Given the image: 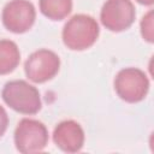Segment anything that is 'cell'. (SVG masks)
Masks as SVG:
<instances>
[{"mask_svg": "<svg viewBox=\"0 0 154 154\" xmlns=\"http://www.w3.org/2000/svg\"><path fill=\"white\" fill-rule=\"evenodd\" d=\"M1 96L10 108L22 114H36L42 106L37 88L23 79L7 82L2 88Z\"/></svg>", "mask_w": 154, "mask_h": 154, "instance_id": "obj_2", "label": "cell"}, {"mask_svg": "<svg viewBox=\"0 0 154 154\" xmlns=\"http://www.w3.org/2000/svg\"><path fill=\"white\" fill-rule=\"evenodd\" d=\"M4 26L13 34H23L31 29L36 19V10L29 0H11L1 12Z\"/></svg>", "mask_w": 154, "mask_h": 154, "instance_id": "obj_7", "label": "cell"}, {"mask_svg": "<svg viewBox=\"0 0 154 154\" xmlns=\"http://www.w3.org/2000/svg\"><path fill=\"white\" fill-rule=\"evenodd\" d=\"M100 35L96 19L89 14L72 16L64 25L61 37L64 45L71 51H84L91 47Z\"/></svg>", "mask_w": 154, "mask_h": 154, "instance_id": "obj_1", "label": "cell"}, {"mask_svg": "<svg viewBox=\"0 0 154 154\" xmlns=\"http://www.w3.org/2000/svg\"><path fill=\"white\" fill-rule=\"evenodd\" d=\"M41 13L52 20H61L72 11V0H38Z\"/></svg>", "mask_w": 154, "mask_h": 154, "instance_id": "obj_10", "label": "cell"}, {"mask_svg": "<svg viewBox=\"0 0 154 154\" xmlns=\"http://www.w3.org/2000/svg\"><path fill=\"white\" fill-rule=\"evenodd\" d=\"M48 143V130L46 125L31 118H23L14 130V146L22 154L42 152Z\"/></svg>", "mask_w": 154, "mask_h": 154, "instance_id": "obj_4", "label": "cell"}, {"mask_svg": "<svg viewBox=\"0 0 154 154\" xmlns=\"http://www.w3.org/2000/svg\"><path fill=\"white\" fill-rule=\"evenodd\" d=\"M114 90L117 95L129 103L142 101L149 91V79L146 72L136 67H125L114 77Z\"/></svg>", "mask_w": 154, "mask_h": 154, "instance_id": "obj_3", "label": "cell"}, {"mask_svg": "<svg viewBox=\"0 0 154 154\" xmlns=\"http://www.w3.org/2000/svg\"><path fill=\"white\" fill-rule=\"evenodd\" d=\"M137 2L144 5V6H152L154 4V0H136Z\"/></svg>", "mask_w": 154, "mask_h": 154, "instance_id": "obj_13", "label": "cell"}, {"mask_svg": "<svg viewBox=\"0 0 154 154\" xmlns=\"http://www.w3.org/2000/svg\"><path fill=\"white\" fill-rule=\"evenodd\" d=\"M154 24H153V11L149 10L141 19L140 23V30H141V35L143 37L144 41L153 43L154 41Z\"/></svg>", "mask_w": 154, "mask_h": 154, "instance_id": "obj_11", "label": "cell"}, {"mask_svg": "<svg viewBox=\"0 0 154 154\" xmlns=\"http://www.w3.org/2000/svg\"><path fill=\"white\" fill-rule=\"evenodd\" d=\"M136 17L131 0H106L100 11V20L109 31L120 32L129 29Z\"/></svg>", "mask_w": 154, "mask_h": 154, "instance_id": "obj_6", "label": "cell"}, {"mask_svg": "<svg viewBox=\"0 0 154 154\" xmlns=\"http://www.w3.org/2000/svg\"><path fill=\"white\" fill-rule=\"evenodd\" d=\"M7 125H8L7 112H6V109L2 106H0V137L5 134V131L7 129Z\"/></svg>", "mask_w": 154, "mask_h": 154, "instance_id": "obj_12", "label": "cell"}, {"mask_svg": "<svg viewBox=\"0 0 154 154\" xmlns=\"http://www.w3.org/2000/svg\"><path fill=\"white\" fill-rule=\"evenodd\" d=\"M84 131L79 123L67 119L60 122L53 131V142L65 153H77L84 144Z\"/></svg>", "mask_w": 154, "mask_h": 154, "instance_id": "obj_8", "label": "cell"}, {"mask_svg": "<svg viewBox=\"0 0 154 154\" xmlns=\"http://www.w3.org/2000/svg\"><path fill=\"white\" fill-rule=\"evenodd\" d=\"M60 69V58L49 49H37L32 52L24 64L26 77L34 83H45L52 79Z\"/></svg>", "mask_w": 154, "mask_h": 154, "instance_id": "obj_5", "label": "cell"}, {"mask_svg": "<svg viewBox=\"0 0 154 154\" xmlns=\"http://www.w3.org/2000/svg\"><path fill=\"white\" fill-rule=\"evenodd\" d=\"M20 61V52L16 42L0 40V75L11 73Z\"/></svg>", "mask_w": 154, "mask_h": 154, "instance_id": "obj_9", "label": "cell"}]
</instances>
